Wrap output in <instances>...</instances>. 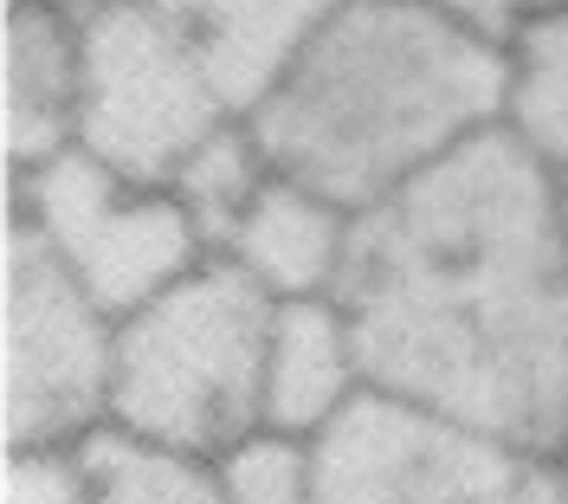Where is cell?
I'll return each mask as SVG.
<instances>
[{
	"instance_id": "277c9868",
	"label": "cell",
	"mask_w": 568,
	"mask_h": 504,
	"mask_svg": "<svg viewBox=\"0 0 568 504\" xmlns=\"http://www.w3.org/2000/svg\"><path fill=\"white\" fill-rule=\"evenodd\" d=\"M78 7V143L104 169L169 181L240 110L207 59L149 0H71Z\"/></svg>"
},
{
	"instance_id": "30bf717a",
	"label": "cell",
	"mask_w": 568,
	"mask_h": 504,
	"mask_svg": "<svg viewBox=\"0 0 568 504\" xmlns=\"http://www.w3.org/2000/svg\"><path fill=\"white\" fill-rule=\"evenodd\" d=\"M349 226L355 214L323 201L317 188L291 181L272 169V181L252 194V208L240 214V226L226 233L220 259H233L265 298H336L343 259H349Z\"/></svg>"
},
{
	"instance_id": "8992f818",
	"label": "cell",
	"mask_w": 568,
	"mask_h": 504,
	"mask_svg": "<svg viewBox=\"0 0 568 504\" xmlns=\"http://www.w3.org/2000/svg\"><path fill=\"white\" fill-rule=\"evenodd\" d=\"M317 446L323 504H568V460L362 395Z\"/></svg>"
},
{
	"instance_id": "5bb4252c",
	"label": "cell",
	"mask_w": 568,
	"mask_h": 504,
	"mask_svg": "<svg viewBox=\"0 0 568 504\" xmlns=\"http://www.w3.org/2000/svg\"><path fill=\"white\" fill-rule=\"evenodd\" d=\"M265 181H272V162H265V149H258L246 117H233L207 149L187 155V169H181L169 188H175V201L187 208V220L201 226L207 252H220L226 233L240 226V214L252 208V194H258Z\"/></svg>"
},
{
	"instance_id": "9a60e30c",
	"label": "cell",
	"mask_w": 568,
	"mask_h": 504,
	"mask_svg": "<svg viewBox=\"0 0 568 504\" xmlns=\"http://www.w3.org/2000/svg\"><path fill=\"white\" fill-rule=\"evenodd\" d=\"M226 504H323L317 498V446L291 433H252L220 460Z\"/></svg>"
},
{
	"instance_id": "6da1fadb",
	"label": "cell",
	"mask_w": 568,
	"mask_h": 504,
	"mask_svg": "<svg viewBox=\"0 0 568 504\" xmlns=\"http://www.w3.org/2000/svg\"><path fill=\"white\" fill-rule=\"evenodd\" d=\"M336 304L368 395L568 460V214L510 123L355 214Z\"/></svg>"
},
{
	"instance_id": "7a4b0ae2",
	"label": "cell",
	"mask_w": 568,
	"mask_h": 504,
	"mask_svg": "<svg viewBox=\"0 0 568 504\" xmlns=\"http://www.w3.org/2000/svg\"><path fill=\"white\" fill-rule=\"evenodd\" d=\"M246 123L278 175L368 214L510 123V39L414 0H343Z\"/></svg>"
},
{
	"instance_id": "4fadbf2b",
	"label": "cell",
	"mask_w": 568,
	"mask_h": 504,
	"mask_svg": "<svg viewBox=\"0 0 568 504\" xmlns=\"http://www.w3.org/2000/svg\"><path fill=\"white\" fill-rule=\"evenodd\" d=\"M510 130L530 143L568 214V13L510 39Z\"/></svg>"
},
{
	"instance_id": "7c38bea8",
	"label": "cell",
	"mask_w": 568,
	"mask_h": 504,
	"mask_svg": "<svg viewBox=\"0 0 568 504\" xmlns=\"http://www.w3.org/2000/svg\"><path fill=\"white\" fill-rule=\"evenodd\" d=\"M65 460L91 504H226L220 460L155 446V440L123 427H98L84 446H71Z\"/></svg>"
},
{
	"instance_id": "ba28073f",
	"label": "cell",
	"mask_w": 568,
	"mask_h": 504,
	"mask_svg": "<svg viewBox=\"0 0 568 504\" xmlns=\"http://www.w3.org/2000/svg\"><path fill=\"white\" fill-rule=\"evenodd\" d=\"M0 130H7V181L59 162L78 143V7L71 0H7Z\"/></svg>"
},
{
	"instance_id": "ac0fdd59",
	"label": "cell",
	"mask_w": 568,
	"mask_h": 504,
	"mask_svg": "<svg viewBox=\"0 0 568 504\" xmlns=\"http://www.w3.org/2000/svg\"><path fill=\"white\" fill-rule=\"evenodd\" d=\"M524 7V27L530 20H556V13H568V0H517Z\"/></svg>"
},
{
	"instance_id": "52a82bcc",
	"label": "cell",
	"mask_w": 568,
	"mask_h": 504,
	"mask_svg": "<svg viewBox=\"0 0 568 504\" xmlns=\"http://www.w3.org/2000/svg\"><path fill=\"white\" fill-rule=\"evenodd\" d=\"M7 194V214L27 220L110 317H130L207 259V240L175 201V188L116 175L84 149H65L59 162L20 175Z\"/></svg>"
},
{
	"instance_id": "3957f363",
	"label": "cell",
	"mask_w": 568,
	"mask_h": 504,
	"mask_svg": "<svg viewBox=\"0 0 568 504\" xmlns=\"http://www.w3.org/2000/svg\"><path fill=\"white\" fill-rule=\"evenodd\" d=\"M278 298L252 285L233 259L207 252L194 272L116 317L110 427L226 460L265 433V336Z\"/></svg>"
},
{
	"instance_id": "9c48e42d",
	"label": "cell",
	"mask_w": 568,
	"mask_h": 504,
	"mask_svg": "<svg viewBox=\"0 0 568 504\" xmlns=\"http://www.w3.org/2000/svg\"><path fill=\"white\" fill-rule=\"evenodd\" d=\"M368 395L349 311L336 298H291L272 311L265 336V433L323 440Z\"/></svg>"
},
{
	"instance_id": "e0dca14e",
	"label": "cell",
	"mask_w": 568,
	"mask_h": 504,
	"mask_svg": "<svg viewBox=\"0 0 568 504\" xmlns=\"http://www.w3.org/2000/svg\"><path fill=\"white\" fill-rule=\"evenodd\" d=\"M414 7H433L446 20H465V27H478V33H491V39L524 33V7L517 0H414Z\"/></svg>"
},
{
	"instance_id": "8fae6325",
	"label": "cell",
	"mask_w": 568,
	"mask_h": 504,
	"mask_svg": "<svg viewBox=\"0 0 568 504\" xmlns=\"http://www.w3.org/2000/svg\"><path fill=\"white\" fill-rule=\"evenodd\" d=\"M149 7L169 27H181V39L220 78L226 104L246 117L343 0H149Z\"/></svg>"
},
{
	"instance_id": "5b68a950",
	"label": "cell",
	"mask_w": 568,
	"mask_h": 504,
	"mask_svg": "<svg viewBox=\"0 0 568 504\" xmlns=\"http://www.w3.org/2000/svg\"><path fill=\"white\" fill-rule=\"evenodd\" d=\"M116 317L7 214L0 252V427L7 453H71L110 427Z\"/></svg>"
},
{
	"instance_id": "2e32d148",
	"label": "cell",
	"mask_w": 568,
	"mask_h": 504,
	"mask_svg": "<svg viewBox=\"0 0 568 504\" xmlns=\"http://www.w3.org/2000/svg\"><path fill=\"white\" fill-rule=\"evenodd\" d=\"M0 504H91L65 453H7Z\"/></svg>"
}]
</instances>
